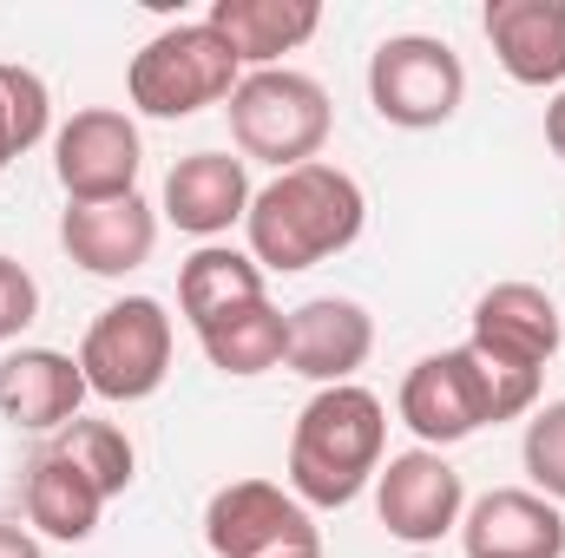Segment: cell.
Masks as SVG:
<instances>
[{"instance_id":"cell-24","label":"cell","mask_w":565,"mask_h":558,"mask_svg":"<svg viewBox=\"0 0 565 558\" xmlns=\"http://www.w3.org/2000/svg\"><path fill=\"white\" fill-rule=\"evenodd\" d=\"M520 460L533 473V493H546L553 506H565V401H546L540 415L526 420Z\"/></svg>"},{"instance_id":"cell-12","label":"cell","mask_w":565,"mask_h":558,"mask_svg":"<svg viewBox=\"0 0 565 558\" xmlns=\"http://www.w3.org/2000/svg\"><path fill=\"white\" fill-rule=\"evenodd\" d=\"M467 558H565V513L533 486H493L460 513Z\"/></svg>"},{"instance_id":"cell-5","label":"cell","mask_w":565,"mask_h":558,"mask_svg":"<svg viewBox=\"0 0 565 558\" xmlns=\"http://www.w3.org/2000/svg\"><path fill=\"white\" fill-rule=\"evenodd\" d=\"M231 106V139L244 158H264L277 171H296V164H316V151L329 144V93L296 73V66H264V73H244L237 93L224 99Z\"/></svg>"},{"instance_id":"cell-17","label":"cell","mask_w":565,"mask_h":558,"mask_svg":"<svg viewBox=\"0 0 565 558\" xmlns=\"http://www.w3.org/2000/svg\"><path fill=\"white\" fill-rule=\"evenodd\" d=\"M480 26L513 86H565V0H493Z\"/></svg>"},{"instance_id":"cell-3","label":"cell","mask_w":565,"mask_h":558,"mask_svg":"<svg viewBox=\"0 0 565 558\" xmlns=\"http://www.w3.org/2000/svg\"><path fill=\"white\" fill-rule=\"evenodd\" d=\"M540 401V382H520V375H500L487 368L467 342L460 348H440V355H422L402 382V420L415 427L422 447H454L480 427H500V420L533 415Z\"/></svg>"},{"instance_id":"cell-6","label":"cell","mask_w":565,"mask_h":558,"mask_svg":"<svg viewBox=\"0 0 565 558\" xmlns=\"http://www.w3.org/2000/svg\"><path fill=\"white\" fill-rule=\"evenodd\" d=\"M79 375L99 401H151L171 375V315L158 296H119L79 342Z\"/></svg>"},{"instance_id":"cell-7","label":"cell","mask_w":565,"mask_h":558,"mask_svg":"<svg viewBox=\"0 0 565 558\" xmlns=\"http://www.w3.org/2000/svg\"><path fill=\"white\" fill-rule=\"evenodd\" d=\"M467 99V66L447 40L434 33H395L369 60V106L402 126V132H434L460 112Z\"/></svg>"},{"instance_id":"cell-25","label":"cell","mask_w":565,"mask_h":558,"mask_svg":"<svg viewBox=\"0 0 565 558\" xmlns=\"http://www.w3.org/2000/svg\"><path fill=\"white\" fill-rule=\"evenodd\" d=\"M0 558H46V552H40V539H33V533H20V526H7V519H0Z\"/></svg>"},{"instance_id":"cell-10","label":"cell","mask_w":565,"mask_h":558,"mask_svg":"<svg viewBox=\"0 0 565 558\" xmlns=\"http://www.w3.org/2000/svg\"><path fill=\"white\" fill-rule=\"evenodd\" d=\"M565 329H559V302L540 289V282H493L480 302H473V335L467 348L500 368V375H520V382H540L546 362L559 355Z\"/></svg>"},{"instance_id":"cell-16","label":"cell","mask_w":565,"mask_h":558,"mask_svg":"<svg viewBox=\"0 0 565 558\" xmlns=\"http://www.w3.org/2000/svg\"><path fill=\"white\" fill-rule=\"evenodd\" d=\"M86 375H79V355H60V348H13L0 355V415L26 433H60L66 420H79L86 401Z\"/></svg>"},{"instance_id":"cell-20","label":"cell","mask_w":565,"mask_h":558,"mask_svg":"<svg viewBox=\"0 0 565 558\" xmlns=\"http://www.w3.org/2000/svg\"><path fill=\"white\" fill-rule=\"evenodd\" d=\"M250 302H264V270H257V257H244V250H231V244H204V250L184 257V270H178V309H184V322H191L198 335H204L211 322L250 309Z\"/></svg>"},{"instance_id":"cell-23","label":"cell","mask_w":565,"mask_h":558,"mask_svg":"<svg viewBox=\"0 0 565 558\" xmlns=\"http://www.w3.org/2000/svg\"><path fill=\"white\" fill-rule=\"evenodd\" d=\"M46 126H53V93H46V79L0 60V178H7L13 158H26L33 144L46 139Z\"/></svg>"},{"instance_id":"cell-9","label":"cell","mask_w":565,"mask_h":558,"mask_svg":"<svg viewBox=\"0 0 565 558\" xmlns=\"http://www.w3.org/2000/svg\"><path fill=\"white\" fill-rule=\"evenodd\" d=\"M139 126L113 106H86L60 126L53 139V178L66 191V204H119L139 197Z\"/></svg>"},{"instance_id":"cell-27","label":"cell","mask_w":565,"mask_h":558,"mask_svg":"<svg viewBox=\"0 0 565 558\" xmlns=\"http://www.w3.org/2000/svg\"><path fill=\"white\" fill-rule=\"evenodd\" d=\"M289 558H322V552H289Z\"/></svg>"},{"instance_id":"cell-26","label":"cell","mask_w":565,"mask_h":558,"mask_svg":"<svg viewBox=\"0 0 565 558\" xmlns=\"http://www.w3.org/2000/svg\"><path fill=\"white\" fill-rule=\"evenodd\" d=\"M546 144H553V151L565 158V86H559V99L546 106Z\"/></svg>"},{"instance_id":"cell-15","label":"cell","mask_w":565,"mask_h":558,"mask_svg":"<svg viewBox=\"0 0 565 558\" xmlns=\"http://www.w3.org/2000/svg\"><path fill=\"white\" fill-rule=\"evenodd\" d=\"M60 244L86 277H132L151 264L158 244V211L145 197H119V204H66L60 217Z\"/></svg>"},{"instance_id":"cell-14","label":"cell","mask_w":565,"mask_h":558,"mask_svg":"<svg viewBox=\"0 0 565 558\" xmlns=\"http://www.w3.org/2000/svg\"><path fill=\"white\" fill-rule=\"evenodd\" d=\"M250 171H244V158H231V151H191V158H178L171 171H164V217L184 230V237H224L231 224H244L250 217Z\"/></svg>"},{"instance_id":"cell-13","label":"cell","mask_w":565,"mask_h":558,"mask_svg":"<svg viewBox=\"0 0 565 558\" xmlns=\"http://www.w3.org/2000/svg\"><path fill=\"white\" fill-rule=\"evenodd\" d=\"M369 348H375V315H369L362 302H349V296H316V302L289 309V348H282V362H289L302 382L342 388V382H355V368L369 362Z\"/></svg>"},{"instance_id":"cell-1","label":"cell","mask_w":565,"mask_h":558,"mask_svg":"<svg viewBox=\"0 0 565 558\" xmlns=\"http://www.w3.org/2000/svg\"><path fill=\"white\" fill-rule=\"evenodd\" d=\"M369 224V197L362 184L342 171V164H296V171H277L257 197H250V257L257 270H277V277H296V270H316L329 257H342Z\"/></svg>"},{"instance_id":"cell-2","label":"cell","mask_w":565,"mask_h":558,"mask_svg":"<svg viewBox=\"0 0 565 558\" xmlns=\"http://www.w3.org/2000/svg\"><path fill=\"white\" fill-rule=\"evenodd\" d=\"M382 447H388V408L369 388L355 382L316 388L289 433V493L302 506L335 513L382 473Z\"/></svg>"},{"instance_id":"cell-11","label":"cell","mask_w":565,"mask_h":558,"mask_svg":"<svg viewBox=\"0 0 565 558\" xmlns=\"http://www.w3.org/2000/svg\"><path fill=\"white\" fill-rule=\"evenodd\" d=\"M375 513H382L388 539H402V546H440L447 533H460L467 486H460V473L434 447H408V453H395L375 473Z\"/></svg>"},{"instance_id":"cell-4","label":"cell","mask_w":565,"mask_h":558,"mask_svg":"<svg viewBox=\"0 0 565 558\" xmlns=\"http://www.w3.org/2000/svg\"><path fill=\"white\" fill-rule=\"evenodd\" d=\"M237 79H244L237 53L204 20H178V26L151 33L126 66V93L145 119H191L204 106H224L237 93Z\"/></svg>"},{"instance_id":"cell-22","label":"cell","mask_w":565,"mask_h":558,"mask_svg":"<svg viewBox=\"0 0 565 558\" xmlns=\"http://www.w3.org/2000/svg\"><path fill=\"white\" fill-rule=\"evenodd\" d=\"M53 447H60L106 500H119V493L132 486V473H139V453H132L126 427H113V420H66V427L53 433Z\"/></svg>"},{"instance_id":"cell-8","label":"cell","mask_w":565,"mask_h":558,"mask_svg":"<svg viewBox=\"0 0 565 558\" xmlns=\"http://www.w3.org/2000/svg\"><path fill=\"white\" fill-rule=\"evenodd\" d=\"M204 546L217 558H289V552H322V533L296 493L277 480H231L204 506Z\"/></svg>"},{"instance_id":"cell-21","label":"cell","mask_w":565,"mask_h":558,"mask_svg":"<svg viewBox=\"0 0 565 558\" xmlns=\"http://www.w3.org/2000/svg\"><path fill=\"white\" fill-rule=\"evenodd\" d=\"M198 342H204L211 368H224V375H270L282 362V348H289V315L264 296V302H250V309L211 322Z\"/></svg>"},{"instance_id":"cell-19","label":"cell","mask_w":565,"mask_h":558,"mask_svg":"<svg viewBox=\"0 0 565 558\" xmlns=\"http://www.w3.org/2000/svg\"><path fill=\"white\" fill-rule=\"evenodd\" d=\"M99 513H106V493L46 440V447L26 460V519H33L46 539L79 546V539L99 533Z\"/></svg>"},{"instance_id":"cell-18","label":"cell","mask_w":565,"mask_h":558,"mask_svg":"<svg viewBox=\"0 0 565 558\" xmlns=\"http://www.w3.org/2000/svg\"><path fill=\"white\" fill-rule=\"evenodd\" d=\"M204 26L237 53V66L264 73L322 26V7L316 0H211Z\"/></svg>"}]
</instances>
